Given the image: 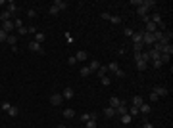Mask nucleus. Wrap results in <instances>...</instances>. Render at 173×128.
<instances>
[{
	"mask_svg": "<svg viewBox=\"0 0 173 128\" xmlns=\"http://www.w3.org/2000/svg\"><path fill=\"white\" fill-rule=\"evenodd\" d=\"M29 50H31V52H37V54H44L42 44H38V42H35V40H31V42H29Z\"/></svg>",
	"mask_w": 173,
	"mask_h": 128,
	"instance_id": "obj_1",
	"label": "nucleus"
},
{
	"mask_svg": "<svg viewBox=\"0 0 173 128\" xmlns=\"http://www.w3.org/2000/svg\"><path fill=\"white\" fill-rule=\"evenodd\" d=\"M0 29H2L4 32H8V34H10V32H12L15 27H13V21L10 19V21H2V27H0Z\"/></svg>",
	"mask_w": 173,
	"mask_h": 128,
	"instance_id": "obj_2",
	"label": "nucleus"
},
{
	"mask_svg": "<svg viewBox=\"0 0 173 128\" xmlns=\"http://www.w3.org/2000/svg\"><path fill=\"white\" fill-rule=\"evenodd\" d=\"M152 92H154L158 97H164V96H167V94H169V92H167V88H164V86H154Z\"/></svg>",
	"mask_w": 173,
	"mask_h": 128,
	"instance_id": "obj_3",
	"label": "nucleus"
},
{
	"mask_svg": "<svg viewBox=\"0 0 173 128\" xmlns=\"http://www.w3.org/2000/svg\"><path fill=\"white\" fill-rule=\"evenodd\" d=\"M62 99H64V97H62V94H58V92H54V94L50 96V103L52 105H60Z\"/></svg>",
	"mask_w": 173,
	"mask_h": 128,
	"instance_id": "obj_4",
	"label": "nucleus"
},
{
	"mask_svg": "<svg viewBox=\"0 0 173 128\" xmlns=\"http://www.w3.org/2000/svg\"><path fill=\"white\" fill-rule=\"evenodd\" d=\"M62 97H64V99H73V97H75V90L73 88H65L64 94H62Z\"/></svg>",
	"mask_w": 173,
	"mask_h": 128,
	"instance_id": "obj_5",
	"label": "nucleus"
},
{
	"mask_svg": "<svg viewBox=\"0 0 173 128\" xmlns=\"http://www.w3.org/2000/svg\"><path fill=\"white\" fill-rule=\"evenodd\" d=\"M142 34H144L142 31L133 32V36H131V38H133V44H142Z\"/></svg>",
	"mask_w": 173,
	"mask_h": 128,
	"instance_id": "obj_6",
	"label": "nucleus"
},
{
	"mask_svg": "<svg viewBox=\"0 0 173 128\" xmlns=\"http://www.w3.org/2000/svg\"><path fill=\"white\" fill-rule=\"evenodd\" d=\"M33 40L38 42V44H42V42L46 40V34H44V32H40V31H37V34H35V38H33Z\"/></svg>",
	"mask_w": 173,
	"mask_h": 128,
	"instance_id": "obj_7",
	"label": "nucleus"
},
{
	"mask_svg": "<svg viewBox=\"0 0 173 128\" xmlns=\"http://www.w3.org/2000/svg\"><path fill=\"white\" fill-rule=\"evenodd\" d=\"M8 12L13 15V13H18V12H19V6L15 4V2H8Z\"/></svg>",
	"mask_w": 173,
	"mask_h": 128,
	"instance_id": "obj_8",
	"label": "nucleus"
},
{
	"mask_svg": "<svg viewBox=\"0 0 173 128\" xmlns=\"http://www.w3.org/2000/svg\"><path fill=\"white\" fill-rule=\"evenodd\" d=\"M137 15H139V17H144V15H148V8H144L141 4V6L137 8Z\"/></svg>",
	"mask_w": 173,
	"mask_h": 128,
	"instance_id": "obj_9",
	"label": "nucleus"
},
{
	"mask_svg": "<svg viewBox=\"0 0 173 128\" xmlns=\"http://www.w3.org/2000/svg\"><path fill=\"white\" fill-rule=\"evenodd\" d=\"M156 31H158V25L152 23V21H148V23H146V31H144V32H156Z\"/></svg>",
	"mask_w": 173,
	"mask_h": 128,
	"instance_id": "obj_10",
	"label": "nucleus"
},
{
	"mask_svg": "<svg viewBox=\"0 0 173 128\" xmlns=\"http://www.w3.org/2000/svg\"><path fill=\"white\" fill-rule=\"evenodd\" d=\"M89 69H90V73H92V71H98L100 69V61H98V59H92L90 65H89Z\"/></svg>",
	"mask_w": 173,
	"mask_h": 128,
	"instance_id": "obj_11",
	"label": "nucleus"
},
{
	"mask_svg": "<svg viewBox=\"0 0 173 128\" xmlns=\"http://www.w3.org/2000/svg\"><path fill=\"white\" fill-rule=\"evenodd\" d=\"M150 105H148V103H142L141 107H139V113H142V115H148V113H150Z\"/></svg>",
	"mask_w": 173,
	"mask_h": 128,
	"instance_id": "obj_12",
	"label": "nucleus"
},
{
	"mask_svg": "<svg viewBox=\"0 0 173 128\" xmlns=\"http://www.w3.org/2000/svg\"><path fill=\"white\" fill-rule=\"evenodd\" d=\"M54 6H56L58 10H62V12H64V10H67V2H62V0H56V2H54Z\"/></svg>",
	"mask_w": 173,
	"mask_h": 128,
	"instance_id": "obj_13",
	"label": "nucleus"
},
{
	"mask_svg": "<svg viewBox=\"0 0 173 128\" xmlns=\"http://www.w3.org/2000/svg\"><path fill=\"white\" fill-rule=\"evenodd\" d=\"M64 117H65V119H73V117H75V111H73L71 107L64 109Z\"/></svg>",
	"mask_w": 173,
	"mask_h": 128,
	"instance_id": "obj_14",
	"label": "nucleus"
},
{
	"mask_svg": "<svg viewBox=\"0 0 173 128\" xmlns=\"http://www.w3.org/2000/svg\"><path fill=\"white\" fill-rule=\"evenodd\" d=\"M104 115L108 117V119H112V117H115V109L114 107H106L104 109Z\"/></svg>",
	"mask_w": 173,
	"mask_h": 128,
	"instance_id": "obj_15",
	"label": "nucleus"
},
{
	"mask_svg": "<svg viewBox=\"0 0 173 128\" xmlns=\"http://www.w3.org/2000/svg\"><path fill=\"white\" fill-rule=\"evenodd\" d=\"M96 73H98V78L106 77V75H108V65H106V67H102V65H100V69L96 71Z\"/></svg>",
	"mask_w": 173,
	"mask_h": 128,
	"instance_id": "obj_16",
	"label": "nucleus"
},
{
	"mask_svg": "<svg viewBox=\"0 0 173 128\" xmlns=\"http://www.w3.org/2000/svg\"><path fill=\"white\" fill-rule=\"evenodd\" d=\"M148 56H150V61H156V59H160V52L150 50V52H148Z\"/></svg>",
	"mask_w": 173,
	"mask_h": 128,
	"instance_id": "obj_17",
	"label": "nucleus"
},
{
	"mask_svg": "<svg viewBox=\"0 0 173 128\" xmlns=\"http://www.w3.org/2000/svg\"><path fill=\"white\" fill-rule=\"evenodd\" d=\"M119 103H121V99H119V97H115V96H114V97H110V107H114V109H115L117 105H119Z\"/></svg>",
	"mask_w": 173,
	"mask_h": 128,
	"instance_id": "obj_18",
	"label": "nucleus"
},
{
	"mask_svg": "<svg viewBox=\"0 0 173 128\" xmlns=\"http://www.w3.org/2000/svg\"><path fill=\"white\" fill-rule=\"evenodd\" d=\"M10 17H12V13L8 12V10H4V12H0V19H2V21H10Z\"/></svg>",
	"mask_w": 173,
	"mask_h": 128,
	"instance_id": "obj_19",
	"label": "nucleus"
},
{
	"mask_svg": "<svg viewBox=\"0 0 173 128\" xmlns=\"http://www.w3.org/2000/svg\"><path fill=\"white\" fill-rule=\"evenodd\" d=\"M6 42L10 46H15V44H18V36H15V34H8V40H6Z\"/></svg>",
	"mask_w": 173,
	"mask_h": 128,
	"instance_id": "obj_20",
	"label": "nucleus"
},
{
	"mask_svg": "<svg viewBox=\"0 0 173 128\" xmlns=\"http://www.w3.org/2000/svg\"><path fill=\"white\" fill-rule=\"evenodd\" d=\"M142 103H144V99H142L141 96H135L133 97V105H135V107H141Z\"/></svg>",
	"mask_w": 173,
	"mask_h": 128,
	"instance_id": "obj_21",
	"label": "nucleus"
},
{
	"mask_svg": "<svg viewBox=\"0 0 173 128\" xmlns=\"http://www.w3.org/2000/svg\"><path fill=\"white\" fill-rule=\"evenodd\" d=\"M162 54H167V56H171V54H173V46H171V44H166L164 48H162Z\"/></svg>",
	"mask_w": 173,
	"mask_h": 128,
	"instance_id": "obj_22",
	"label": "nucleus"
},
{
	"mask_svg": "<svg viewBox=\"0 0 173 128\" xmlns=\"http://www.w3.org/2000/svg\"><path fill=\"white\" fill-rule=\"evenodd\" d=\"M137 69H139V71H146L148 69V63H144L142 59H139V61H137Z\"/></svg>",
	"mask_w": 173,
	"mask_h": 128,
	"instance_id": "obj_23",
	"label": "nucleus"
},
{
	"mask_svg": "<svg viewBox=\"0 0 173 128\" xmlns=\"http://www.w3.org/2000/svg\"><path fill=\"white\" fill-rule=\"evenodd\" d=\"M131 121H133V117L129 115V113H125V115H121V122H123V124H131Z\"/></svg>",
	"mask_w": 173,
	"mask_h": 128,
	"instance_id": "obj_24",
	"label": "nucleus"
},
{
	"mask_svg": "<svg viewBox=\"0 0 173 128\" xmlns=\"http://www.w3.org/2000/svg\"><path fill=\"white\" fill-rule=\"evenodd\" d=\"M142 6L148 8V10H152V8L156 6V2H154V0H142Z\"/></svg>",
	"mask_w": 173,
	"mask_h": 128,
	"instance_id": "obj_25",
	"label": "nucleus"
},
{
	"mask_svg": "<svg viewBox=\"0 0 173 128\" xmlns=\"http://www.w3.org/2000/svg\"><path fill=\"white\" fill-rule=\"evenodd\" d=\"M127 113H129L131 117H137V115H139V107H135V105H131V107L127 109Z\"/></svg>",
	"mask_w": 173,
	"mask_h": 128,
	"instance_id": "obj_26",
	"label": "nucleus"
},
{
	"mask_svg": "<svg viewBox=\"0 0 173 128\" xmlns=\"http://www.w3.org/2000/svg\"><path fill=\"white\" fill-rule=\"evenodd\" d=\"M18 113H19V109L15 107V105H12V107L8 109V115H10V117H18Z\"/></svg>",
	"mask_w": 173,
	"mask_h": 128,
	"instance_id": "obj_27",
	"label": "nucleus"
},
{
	"mask_svg": "<svg viewBox=\"0 0 173 128\" xmlns=\"http://www.w3.org/2000/svg\"><path fill=\"white\" fill-rule=\"evenodd\" d=\"M75 59H77V61H85V59H87V52H77Z\"/></svg>",
	"mask_w": 173,
	"mask_h": 128,
	"instance_id": "obj_28",
	"label": "nucleus"
},
{
	"mask_svg": "<svg viewBox=\"0 0 173 128\" xmlns=\"http://www.w3.org/2000/svg\"><path fill=\"white\" fill-rule=\"evenodd\" d=\"M117 69H119V63H115V61H112V63L108 65V71H112V73H115Z\"/></svg>",
	"mask_w": 173,
	"mask_h": 128,
	"instance_id": "obj_29",
	"label": "nucleus"
},
{
	"mask_svg": "<svg viewBox=\"0 0 173 128\" xmlns=\"http://www.w3.org/2000/svg\"><path fill=\"white\" fill-rule=\"evenodd\" d=\"M169 59H171V56H167V54H160V61H162V63H169Z\"/></svg>",
	"mask_w": 173,
	"mask_h": 128,
	"instance_id": "obj_30",
	"label": "nucleus"
},
{
	"mask_svg": "<svg viewBox=\"0 0 173 128\" xmlns=\"http://www.w3.org/2000/svg\"><path fill=\"white\" fill-rule=\"evenodd\" d=\"M110 21H112L114 25H119V23H121V17H119V15H112V17H110Z\"/></svg>",
	"mask_w": 173,
	"mask_h": 128,
	"instance_id": "obj_31",
	"label": "nucleus"
},
{
	"mask_svg": "<svg viewBox=\"0 0 173 128\" xmlns=\"http://www.w3.org/2000/svg\"><path fill=\"white\" fill-rule=\"evenodd\" d=\"M100 82H102V86H110V82H112V80H110V77L106 75V77H102V78H100Z\"/></svg>",
	"mask_w": 173,
	"mask_h": 128,
	"instance_id": "obj_32",
	"label": "nucleus"
},
{
	"mask_svg": "<svg viewBox=\"0 0 173 128\" xmlns=\"http://www.w3.org/2000/svg\"><path fill=\"white\" fill-rule=\"evenodd\" d=\"M133 29H131V27H125V29H123V34H125V36H133Z\"/></svg>",
	"mask_w": 173,
	"mask_h": 128,
	"instance_id": "obj_33",
	"label": "nucleus"
},
{
	"mask_svg": "<svg viewBox=\"0 0 173 128\" xmlns=\"http://www.w3.org/2000/svg\"><path fill=\"white\" fill-rule=\"evenodd\" d=\"M89 75H90L89 67H81V77H89Z\"/></svg>",
	"mask_w": 173,
	"mask_h": 128,
	"instance_id": "obj_34",
	"label": "nucleus"
},
{
	"mask_svg": "<svg viewBox=\"0 0 173 128\" xmlns=\"http://www.w3.org/2000/svg\"><path fill=\"white\" fill-rule=\"evenodd\" d=\"M12 107V105H10V101H2V105H0V109H2V111H6L8 113V109Z\"/></svg>",
	"mask_w": 173,
	"mask_h": 128,
	"instance_id": "obj_35",
	"label": "nucleus"
},
{
	"mask_svg": "<svg viewBox=\"0 0 173 128\" xmlns=\"http://www.w3.org/2000/svg\"><path fill=\"white\" fill-rule=\"evenodd\" d=\"M58 12H60V10H58V8L56 6H54V4H52V6L50 8H48V13H50V15H56V13Z\"/></svg>",
	"mask_w": 173,
	"mask_h": 128,
	"instance_id": "obj_36",
	"label": "nucleus"
},
{
	"mask_svg": "<svg viewBox=\"0 0 173 128\" xmlns=\"http://www.w3.org/2000/svg\"><path fill=\"white\" fill-rule=\"evenodd\" d=\"M13 21V27H15V29H21V27H23V21L21 19H12Z\"/></svg>",
	"mask_w": 173,
	"mask_h": 128,
	"instance_id": "obj_37",
	"label": "nucleus"
},
{
	"mask_svg": "<svg viewBox=\"0 0 173 128\" xmlns=\"http://www.w3.org/2000/svg\"><path fill=\"white\" fill-rule=\"evenodd\" d=\"M6 40H8V32H4L0 29V42H6Z\"/></svg>",
	"mask_w": 173,
	"mask_h": 128,
	"instance_id": "obj_38",
	"label": "nucleus"
},
{
	"mask_svg": "<svg viewBox=\"0 0 173 128\" xmlns=\"http://www.w3.org/2000/svg\"><path fill=\"white\" fill-rule=\"evenodd\" d=\"M85 128H96V121H87L85 122Z\"/></svg>",
	"mask_w": 173,
	"mask_h": 128,
	"instance_id": "obj_39",
	"label": "nucleus"
},
{
	"mask_svg": "<svg viewBox=\"0 0 173 128\" xmlns=\"http://www.w3.org/2000/svg\"><path fill=\"white\" fill-rule=\"evenodd\" d=\"M27 32H29V34H33V36H35V34H37V27H35V25L27 27Z\"/></svg>",
	"mask_w": 173,
	"mask_h": 128,
	"instance_id": "obj_40",
	"label": "nucleus"
},
{
	"mask_svg": "<svg viewBox=\"0 0 173 128\" xmlns=\"http://www.w3.org/2000/svg\"><path fill=\"white\" fill-rule=\"evenodd\" d=\"M115 77H117V78H123V77H125V71H123V69H117V71H115Z\"/></svg>",
	"mask_w": 173,
	"mask_h": 128,
	"instance_id": "obj_41",
	"label": "nucleus"
},
{
	"mask_svg": "<svg viewBox=\"0 0 173 128\" xmlns=\"http://www.w3.org/2000/svg\"><path fill=\"white\" fill-rule=\"evenodd\" d=\"M27 15H29V17H37V12H35V10H33V8H29V10H27Z\"/></svg>",
	"mask_w": 173,
	"mask_h": 128,
	"instance_id": "obj_42",
	"label": "nucleus"
},
{
	"mask_svg": "<svg viewBox=\"0 0 173 128\" xmlns=\"http://www.w3.org/2000/svg\"><path fill=\"white\" fill-rule=\"evenodd\" d=\"M81 121H83V122L90 121V115H89V113H83V115H81Z\"/></svg>",
	"mask_w": 173,
	"mask_h": 128,
	"instance_id": "obj_43",
	"label": "nucleus"
},
{
	"mask_svg": "<svg viewBox=\"0 0 173 128\" xmlns=\"http://www.w3.org/2000/svg\"><path fill=\"white\" fill-rule=\"evenodd\" d=\"M142 46L144 44H133V50L135 52H142Z\"/></svg>",
	"mask_w": 173,
	"mask_h": 128,
	"instance_id": "obj_44",
	"label": "nucleus"
},
{
	"mask_svg": "<svg viewBox=\"0 0 173 128\" xmlns=\"http://www.w3.org/2000/svg\"><path fill=\"white\" fill-rule=\"evenodd\" d=\"M162 65H164V63H162L160 59H156V61H154V69H160Z\"/></svg>",
	"mask_w": 173,
	"mask_h": 128,
	"instance_id": "obj_45",
	"label": "nucleus"
},
{
	"mask_svg": "<svg viewBox=\"0 0 173 128\" xmlns=\"http://www.w3.org/2000/svg\"><path fill=\"white\" fill-rule=\"evenodd\" d=\"M158 99H160V97L156 96V94H154V92H150V101H158Z\"/></svg>",
	"mask_w": 173,
	"mask_h": 128,
	"instance_id": "obj_46",
	"label": "nucleus"
},
{
	"mask_svg": "<svg viewBox=\"0 0 173 128\" xmlns=\"http://www.w3.org/2000/svg\"><path fill=\"white\" fill-rule=\"evenodd\" d=\"M19 34H27V27H21V29H18Z\"/></svg>",
	"mask_w": 173,
	"mask_h": 128,
	"instance_id": "obj_47",
	"label": "nucleus"
},
{
	"mask_svg": "<svg viewBox=\"0 0 173 128\" xmlns=\"http://www.w3.org/2000/svg\"><path fill=\"white\" fill-rule=\"evenodd\" d=\"M102 17H104V19H108V21H110V17H112V13H108V12H104V13H102Z\"/></svg>",
	"mask_w": 173,
	"mask_h": 128,
	"instance_id": "obj_48",
	"label": "nucleus"
},
{
	"mask_svg": "<svg viewBox=\"0 0 173 128\" xmlns=\"http://www.w3.org/2000/svg\"><path fill=\"white\" fill-rule=\"evenodd\" d=\"M90 115V121H96V119H98V113H89Z\"/></svg>",
	"mask_w": 173,
	"mask_h": 128,
	"instance_id": "obj_49",
	"label": "nucleus"
},
{
	"mask_svg": "<svg viewBox=\"0 0 173 128\" xmlns=\"http://www.w3.org/2000/svg\"><path fill=\"white\" fill-rule=\"evenodd\" d=\"M142 128H154V124H152V122H144V124H142Z\"/></svg>",
	"mask_w": 173,
	"mask_h": 128,
	"instance_id": "obj_50",
	"label": "nucleus"
},
{
	"mask_svg": "<svg viewBox=\"0 0 173 128\" xmlns=\"http://www.w3.org/2000/svg\"><path fill=\"white\" fill-rule=\"evenodd\" d=\"M67 63H69V65H75L77 59H75V58H69V59H67Z\"/></svg>",
	"mask_w": 173,
	"mask_h": 128,
	"instance_id": "obj_51",
	"label": "nucleus"
},
{
	"mask_svg": "<svg viewBox=\"0 0 173 128\" xmlns=\"http://www.w3.org/2000/svg\"><path fill=\"white\" fill-rule=\"evenodd\" d=\"M0 6H4V0H0Z\"/></svg>",
	"mask_w": 173,
	"mask_h": 128,
	"instance_id": "obj_52",
	"label": "nucleus"
},
{
	"mask_svg": "<svg viewBox=\"0 0 173 128\" xmlns=\"http://www.w3.org/2000/svg\"><path fill=\"white\" fill-rule=\"evenodd\" d=\"M58 128H65V126H64V124H60V126H58Z\"/></svg>",
	"mask_w": 173,
	"mask_h": 128,
	"instance_id": "obj_53",
	"label": "nucleus"
}]
</instances>
